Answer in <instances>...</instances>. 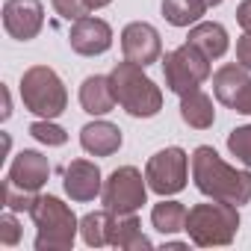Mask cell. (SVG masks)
<instances>
[{"label": "cell", "mask_w": 251, "mask_h": 251, "mask_svg": "<svg viewBox=\"0 0 251 251\" xmlns=\"http://www.w3.org/2000/svg\"><path fill=\"white\" fill-rule=\"evenodd\" d=\"M192 180L201 195L225 204H248L251 201V172L227 166L210 145L195 148L192 154Z\"/></svg>", "instance_id": "cell-1"}, {"label": "cell", "mask_w": 251, "mask_h": 251, "mask_svg": "<svg viewBox=\"0 0 251 251\" xmlns=\"http://www.w3.org/2000/svg\"><path fill=\"white\" fill-rule=\"evenodd\" d=\"M36 222V251H71L80 222L71 213L68 204H62L56 195H39L33 210Z\"/></svg>", "instance_id": "cell-3"}, {"label": "cell", "mask_w": 251, "mask_h": 251, "mask_svg": "<svg viewBox=\"0 0 251 251\" xmlns=\"http://www.w3.org/2000/svg\"><path fill=\"white\" fill-rule=\"evenodd\" d=\"M106 245L124 248V251H139V248H154V242L142 233V225L136 213H112L109 210V227H106Z\"/></svg>", "instance_id": "cell-15"}, {"label": "cell", "mask_w": 251, "mask_h": 251, "mask_svg": "<svg viewBox=\"0 0 251 251\" xmlns=\"http://www.w3.org/2000/svg\"><path fill=\"white\" fill-rule=\"evenodd\" d=\"M30 136H33V139H39L42 145H50V148H56V145H65V142H68V133L59 127V124H53V118H42V121L30 124Z\"/></svg>", "instance_id": "cell-23"}, {"label": "cell", "mask_w": 251, "mask_h": 251, "mask_svg": "<svg viewBox=\"0 0 251 251\" xmlns=\"http://www.w3.org/2000/svg\"><path fill=\"white\" fill-rule=\"evenodd\" d=\"M213 92L222 106L251 115V74L239 62H227L213 74Z\"/></svg>", "instance_id": "cell-9"}, {"label": "cell", "mask_w": 251, "mask_h": 251, "mask_svg": "<svg viewBox=\"0 0 251 251\" xmlns=\"http://www.w3.org/2000/svg\"><path fill=\"white\" fill-rule=\"evenodd\" d=\"M186 216H189V210L180 201H166V198L160 204H154V210H151L154 227L160 233H166V236H172L177 230H186Z\"/></svg>", "instance_id": "cell-20"}, {"label": "cell", "mask_w": 251, "mask_h": 251, "mask_svg": "<svg viewBox=\"0 0 251 251\" xmlns=\"http://www.w3.org/2000/svg\"><path fill=\"white\" fill-rule=\"evenodd\" d=\"M80 145L95 157H109L121 148V130L112 121H92L80 130Z\"/></svg>", "instance_id": "cell-16"}, {"label": "cell", "mask_w": 251, "mask_h": 251, "mask_svg": "<svg viewBox=\"0 0 251 251\" xmlns=\"http://www.w3.org/2000/svg\"><path fill=\"white\" fill-rule=\"evenodd\" d=\"M21 100L39 118H59L68 106V92L53 68L33 65L21 77Z\"/></svg>", "instance_id": "cell-5"}, {"label": "cell", "mask_w": 251, "mask_h": 251, "mask_svg": "<svg viewBox=\"0 0 251 251\" xmlns=\"http://www.w3.org/2000/svg\"><path fill=\"white\" fill-rule=\"evenodd\" d=\"M115 92H112V80L109 77H100V74H92L83 80L80 86V106L89 112V115H106L112 112L115 106Z\"/></svg>", "instance_id": "cell-17"}, {"label": "cell", "mask_w": 251, "mask_h": 251, "mask_svg": "<svg viewBox=\"0 0 251 251\" xmlns=\"http://www.w3.org/2000/svg\"><path fill=\"white\" fill-rule=\"evenodd\" d=\"M18 242H21V225H18V219L12 216V210H9V213L0 216V245L12 248V245H18Z\"/></svg>", "instance_id": "cell-27"}, {"label": "cell", "mask_w": 251, "mask_h": 251, "mask_svg": "<svg viewBox=\"0 0 251 251\" xmlns=\"http://www.w3.org/2000/svg\"><path fill=\"white\" fill-rule=\"evenodd\" d=\"M236 24H239L245 33H251V0H242V3H239V9H236Z\"/></svg>", "instance_id": "cell-29"}, {"label": "cell", "mask_w": 251, "mask_h": 251, "mask_svg": "<svg viewBox=\"0 0 251 251\" xmlns=\"http://www.w3.org/2000/svg\"><path fill=\"white\" fill-rule=\"evenodd\" d=\"M180 118L195 130H207L213 127L216 121V109H213V98L204 95L201 89L189 92V95H180Z\"/></svg>", "instance_id": "cell-19"}, {"label": "cell", "mask_w": 251, "mask_h": 251, "mask_svg": "<svg viewBox=\"0 0 251 251\" xmlns=\"http://www.w3.org/2000/svg\"><path fill=\"white\" fill-rule=\"evenodd\" d=\"M227 151H230L242 166H251V124L230 130V136H227Z\"/></svg>", "instance_id": "cell-24"}, {"label": "cell", "mask_w": 251, "mask_h": 251, "mask_svg": "<svg viewBox=\"0 0 251 251\" xmlns=\"http://www.w3.org/2000/svg\"><path fill=\"white\" fill-rule=\"evenodd\" d=\"M115 100L124 106V112H130L133 118H154L163 109V92L160 86L142 71V65L124 59L112 68L109 74Z\"/></svg>", "instance_id": "cell-2"}, {"label": "cell", "mask_w": 251, "mask_h": 251, "mask_svg": "<svg viewBox=\"0 0 251 251\" xmlns=\"http://www.w3.org/2000/svg\"><path fill=\"white\" fill-rule=\"evenodd\" d=\"M100 201H103L106 210L121 213V216L124 213H136L148 201V180L142 177L139 169L121 166L106 177V183L100 189Z\"/></svg>", "instance_id": "cell-7"}, {"label": "cell", "mask_w": 251, "mask_h": 251, "mask_svg": "<svg viewBox=\"0 0 251 251\" xmlns=\"http://www.w3.org/2000/svg\"><path fill=\"white\" fill-rule=\"evenodd\" d=\"M36 192H24V189H15L9 180L3 183V204H6V210H12V213H30L33 210V204H36Z\"/></svg>", "instance_id": "cell-25"}, {"label": "cell", "mask_w": 251, "mask_h": 251, "mask_svg": "<svg viewBox=\"0 0 251 251\" xmlns=\"http://www.w3.org/2000/svg\"><path fill=\"white\" fill-rule=\"evenodd\" d=\"M236 62L251 71V33H245V36L236 42Z\"/></svg>", "instance_id": "cell-28"}, {"label": "cell", "mask_w": 251, "mask_h": 251, "mask_svg": "<svg viewBox=\"0 0 251 251\" xmlns=\"http://www.w3.org/2000/svg\"><path fill=\"white\" fill-rule=\"evenodd\" d=\"M106 227H109V210H98L80 219V236L89 248H100L106 245Z\"/></svg>", "instance_id": "cell-22"}, {"label": "cell", "mask_w": 251, "mask_h": 251, "mask_svg": "<svg viewBox=\"0 0 251 251\" xmlns=\"http://www.w3.org/2000/svg\"><path fill=\"white\" fill-rule=\"evenodd\" d=\"M186 175H189V157H186L183 148H163L145 166L148 189H154L163 198L177 195L186 186Z\"/></svg>", "instance_id": "cell-8"}, {"label": "cell", "mask_w": 251, "mask_h": 251, "mask_svg": "<svg viewBox=\"0 0 251 251\" xmlns=\"http://www.w3.org/2000/svg\"><path fill=\"white\" fill-rule=\"evenodd\" d=\"M65 192L71 201H95V195H100L103 183H100V169L89 160H71L65 166V180H62Z\"/></svg>", "instance_id": "cell-14"}, {"label": "cell", "mask_w": 251, "mask_h": 251, "mask_svg": "<svg viewBox=\"0 0 251 251\" xmlns=\"http://www.w3.org/2000/svg\"><path fill=\"white\" fill-rule=\"evenodd\" d=\"M236 230H239L236 204H225V201L210 198V204H195L186 216V233L198 248L230 245Z\"/></svg>", "instance_id": "cell-4"}, {"label": "cell", "mask_w": 251, "mask_h": 251, "mask_svg": "<svg viewBox=\"0 0 251 251\" xmlns=\"http://www.w3.org/2000/svg\"><path fill=\"white\" fill-rule=\"evenodd\" d=\"M163 74H166V86L175 95H189L195 92L207 77H210V59L195 48V45H180L177 50L166 53L163 62Z\"/></svg>", "instance_id": "cell-6"}, {"label": "cell", "mask_w": 251, "mask_h": 251, "mask_svg": "<svg viewBox=\"0 0 251 251\" xmlns=\"http://www.w3.org/2000/svg\"><path fill=\"white\" fill-rule=\"evenodd\" d=\"M45 27V6L42 0H6L3 3V30L18 39L30 42Z\"/></svg>", "instance_id": "cell-10"}, {"label": "cell", "mask_w": 251, "mask_h": 251, "mask_svg": "<svg viewBox=\"0 0 251 251\" xmlns=\"http://www.w3.org/2000/svg\"><path fill=\"white\" fill-rule=\"evenodd\" d=\"M189 45H195L207 59H219L227 53V30L222 24H213V21H201L189 30L186 36Z\"/></svg>", "instance_id": "cell-18"}, {"label": "cell", "mask_w": 251, "mask_h": 251, "mask_svg": "<svg viewBox=\"0 0 251 251\" xmlns=\"http://www.w3.org/2000/svg\"><path fill=\"white\" fill-rule=\"evenodd\" d=\"M0 92H3V112H0V115H3V118H9V115H12V100H9V89L3 86Z\"/></svg>", "instance_id": "cell-30"}, {"label": "cell", "mask_w": 251, "mask_h": 251, "mask_svg": "<svg viewBox=\"0 0 251 251\" xmlns=\"http://www.w3.org/2000/svg\"><path fill=\"white\" fill-rule=\"evenodd\" d=\"M204 12H207V6L201 3V0H163V18L172 27L198 24Z\"/></svg>", "instance_id": "cell-21"}, {"label": "cell", "mask_w": 251, "mask_h": 251, "mask_svg": "<svg viewBox=\"0 0 251 251\" xmlns=\"http://www.w3.org/2000/svg\"><path fill=\"white\" fill-rule=\"evenodd\" d=\"M201 3H204V6L210 9V6H219V3H222V0H201Z\"/></svg>", "instance_id": "cell-32"}, {"label": "cell", "mask_w": 251, "mask_h": 251, "mask_svg": "<svg viewBox=\"0 0 251 251\" xmlns=\"http://www.w3.org/2000/svg\"><path fill=\"white\" fill-rule=\"evenodd\" d=\"M68 42H71V50L80 53V56H98V53H106L112 48V27L100 18H80L74 21L71 33H68Z\"/></svg>", "instance_id": "cell-12"}, {"label": "cell", "mask_w": 251, "mask_h": 251, "mask_svg": "<svg viewBox=\"0 0 251 251\" xmlns=\"http://www.w3.org/2000/svg\"><path fill=\"white\" fill-rule=\"evenodd\" d=\"M112 0H86V6H89V12H95V9H103V6H109Z\"/></svg>", "instance_id": "cell-31"}, {"label": "cell", "mask_w": 251, "mask_h": 251, "mask_svg": "<svg viewBox=\"0 0 251 251\" xmlns=\"http://www.w3.org/2000/svg\"><path fill=\"white\" fill-rule=\"evenodd\" d=\"M50 3H53L56 15H59V18H65V21H80V18H86V15H89L86 0H50Z\"/></svg>", "instance_id": "cell-26"}, {"label": "cell", "mask_w": 251, "mask_h": 251, "mask_svg": "<svg viewBox=\"0 0 251 251\" xmlns=\"http://www.w3.org/2000/svg\"><path fill=\"white\" fill-rule=\"evenodd\" d=\"M48 177H50V163L39 151H21L12 160L9 175H6V180L15 189H24V192H39L48 183Z\"/></svg>", "instance_id": "cell-13"}, {"label": "cell", "mask_w": 251, "mask_h": 251, "mask_svg": "<svg viewBox=\"0 0 251 251\" xmlns=\"http://www.w3.org/2000/svg\"><path fill=\"white\" fill-rule=\"evenodd\" d=\"M121 50H124V59H130L142 68L154 65L163 53V42H160V33L145 24V21H133L121 30Z\"/></svg>", "instance_id": "cell-11"}]
</instances>
